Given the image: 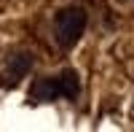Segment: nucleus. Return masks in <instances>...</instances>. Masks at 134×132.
Masks as SVG:
<instances>
[{
    "mask_svg": "<svg viewBox=\"0 0 134 132\" xmlns=\"http://www.w3.org/2000/svg\"><path fill=\"white\" fill-rule=\"evenodd\" d=\"M78 92H81L78 73L67 68L59 75L38 78L30 86V100L32 103H51V100H59V97H78Z\"/></svg>",
    "mask_w": 134,
    "mask_h": 132,
    "instance_id": "f257e3e1",
    "label": "nucleus"
},
{
    "mask_svg": "<svg viewBox=\"0 0 134 132\" xmlns=\"http://www.w3.org/2000/svg\"><path fill=\"white\" fill-rule=\"evenodd\" d=\"M86 11L78 6H67L62 11H57V19H54V35H57V43L62 49H70L81 40L83 30H86Z\"/></svg>",
    "mask_w": 134,
    "mask_h": 132,
    "instance_id": "f03ea898",
    "label": "nucleus"
},
{
    "mask_svg": "<svg viewBox=\"0 0 134 132\" xmlns=\"http://www.w3.org/2000/svg\"><path fill=\"white\" fill-rule=\"evenodd\" d=\"M32 68V57L27 51H16V54H8L5 59V84H16L19 78H24Z\"/></svg>",
    "mask_w": 134,
    "mask_h": 132,
    "instance_id": "7ed1b4c3",
    "label": "nucleus"
}]
</instances>
